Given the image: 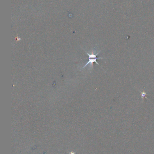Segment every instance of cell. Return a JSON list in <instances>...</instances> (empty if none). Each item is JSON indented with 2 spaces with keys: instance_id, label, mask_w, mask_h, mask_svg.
Here are the masks:
<instances>
[{
  "instance_id": "2",
  "label": "cell",
  "mask_w": 154,
  "mask_h": 154,
  "mask_svg": "<svg viewBox=\"0 0 154 154\" xmlns=\"http://www.w3.org/2000/svg\"><path fill=\"white\" fill-rule=\"evenodd\" d=\"M142 98L144 97L145 96H146V93H144V92H143V93H142Z\"/></svg>"
},
{
  "instance_id": "1",
  "label": "cell",
  "mask_w": 154,
  "mask_h": 154,
  "mask_svg": "<svg viewBox=\"0 0 154 154\" xmlns=\"http://www.w3.org/2000/svg\"><path fill=\"white\" fill-rule=\"evenodd\" d=\"M101 50H100V51H99L96 54H94V52H92V53L91 54H89V53H88L86 51H85V52L86 53V54H87L89 56V61L88 62L86 63V64H85V65L83 67V68H85L86 67V66H87V65H88L89 64L90 65V67H93V63H96L97 65H99V64L97 62V60L98 59H103V57H97V55H98L100 53V52H101Z\"/></svg>"
}]
</instances>
